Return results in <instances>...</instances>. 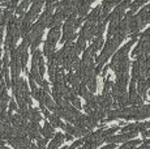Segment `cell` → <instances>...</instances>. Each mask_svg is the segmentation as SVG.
Instances as JSON below:
<instances>
[{
	"instance_id": "obj_4",
	"label": "cell",
	"mask_w": 150,
	"mask_h": 149,
	"mask_svg": "<svg viewBox=\"0 0 150 149\" xmlns=\"http://www.w3.org/2000/svg\"><path fill=\"white\" fill-rule=\"evenodd\" d=\"M26 133L30 140H38L41 137V127L35 123H28Z\"/></svg>"
},
{
	"instance_id": "obj_24",
	"label": "cell",
	"mask_w": 150,
	"mask_h": 149,
	"mask_svg": "<svg viewBox=\"0 0 150 149\" xmlns=\"http://www.w3.org/2000/svg\"><path fill=\"white\" fill-rule=\"evenodd\" d=\"M9 113H13V111H17L18 110V107H17V104H16V101L14 99H11L9 101Z\"/></svg>"
},
{
	"instance_id": "obj_12",
	"label": "cell",
	"mask_w": 150,
	"mask_h": 149,
	"mask_svg": "<svg viewBox=\"0 0 150 149\" xmlns=\"http://www.w3.org/2000/svg\"><path fill=\"white\" fill-rule=\"evenodd\" d=\"M103 45H105V39H103V35H99V37H94L93 38V43H91L90 47L93 48V51H98L100 50V48L103 47Z\"/></svg>"
},
{
	"instance_id": "obj_20",
	"label": "cell",
	"mask_w": 150,
	"mask_h": 149,
	"mask_svg": "<svg viewBox=\"0 0 150 149\" xmlns=\"http://www.w3.org/2000/svg\"><path fill=\"white\" fill-rule=\"evenodd\" d=\"M38 72H39V74L43 77V74H45V72H46V67H45V59H43V56L41 59L38 60Z\"/></svg>"
},
{
	"instance_id": "obj_3",
	"label": "cell",
	"mask_w": 150,
	"mask_h": 149,
	"mask_svg": "<svg viewBox=\"0 0 150 149\" xmlns=\"http://www.w3.org/2000/svg\"><path fill=\"white\" fill-rule=\"evenodd\" d=\"M149 88H150V73L146 77H141V79L136 82L137 94L145 99V94H146V92H148Z\"/></svg>"
},
{
	"instance_id": "obj_23",
	"label": "cell",
	"mask_w": 150,
	"mask_h": 149,
	"mask_svg": "<svg viewBox=\"0 0 150 149\" xmlns=\"http://www.w3.org/2000/svg\"><path fill=\"white\" fill-rule=\"evenodd\" d=\"M47 143H48V140H46L45 137H39L38 140H37V147L38 148H45L46 145H47Z\"/></svg>"
},
{
	"instance_id": "obj_33",
	"label": "cell",
	"mask_w": 150,
	"mask_h": 149,
	"mask_svg": "<svg viewBox=\"0 0 150 149\" xmlns=\"http://www.w3.org/2000/svg\"><path fill=\"white\" fill-rule=\"evenodd\" d=\"M0 58H1V48H0Z\"/></svg>"
},
{
	"instance_id": "obj_7",
	"label": "cell",
	"mask_w": 150,
	"mask_h": 149,
	"mask_svg": "<svg viewBox=\"0 0 150 149\" xmlns=\"http://www.w3.org/2000/svg\"><path fill=\"white\" fill-rule=\"evenodd\" d=\"M90 5H91V1H80L79 5H77V8H76L77 17L85 18V17L88 16V12L90 11Z\"/></svg>"
},
{
	"instance_id": "obj_26",
	"label": "cell",
	"mask_w": 150,
	"mask_h": 149,
	"mask_svg": "<svg viewBox=\"0 0 150 149\" xmlns=\"http://www.w3.org/2000/svg\"><path fill=\"white\" fill-rule=\"evenodd\" d=\"M115 147H116L115 144H107L106 147H102L100 149H115Z\"/></svg>"
},
{
	"instance_id": "obj_5",
	"label": "cell",
	"mask_w": 150,
	"mask_h": 149,
	"mask_svg": "<svg viewBox=\"0 0 150 149\" xmlns=\"http://www.w3.org/2000/svg\"><path fill=\"white\" fill-rule=\"evenodd\" d=\"M65 18H67V17L64 16V13H63L62 11H56V12L51 16V20H50V22H48L47 28L52 29V28H56V26H62V22L64 21Z\"/></svg>"
},
{
	"instance_id": "obj_15",
	"label": "cell",
	"mask_w": 150,
	"mask_h": 149,
	"mask_svg": "<svg viewBox=\"0 0 150 149\" xmlns=\"http://www.w3.org/2000/svg\"><path fill=\"white\" fill-rule=\"evenodd\" d=\"M141 140L140 139H133V140H129V141H127L125 144L123 145V147H120L119 149H134L137 147V145L141 144Z\"/></svg>"
},
{
	"instance_id": "obj_16",
	"label": "cell",
	"mask_w": 150,
	"mask_h": 149,
	"mask_svg": "<svg viewBox=\"0 0 150 149\" xmlns=\"http://www.w3.org/2000/svg\"><path fill=\"white\" fill-rule=\"evenodd\" d=\"M47 119H48V122H50V124L52 126V127H62V124H63V122L60 120V118H57L55 114H50V115L47 116Z\"/></svg>"
},
{
	"instance_id": "obj_1",
	"label": "cell",
	"mask_w": 150,
	"mask_h": 149,
	"mask_svg": "<svg viewBox=\"0 0 150 149\" xmlns=\"http://www.w3.org/2000/svg\"><path fill=\"white\" fill-rule=\"evenodd\" d=\"M124 38L125 37L119 33H115L112 37H107V39L105 41V45H103V50L100 51V55L96 58V74L100 73V70L103 68L105 63L110 59V56L116 53L117 47L124 41Z\"/></svg>"
},
{
	"instance_id": "obj_31",
	"label": "cell",
	"mask_w": 150,
	"mask_h": 149,
	"mask_svg": "<svg viewBox=\"0 0 150 149\" xmlns=\"http://www.w3.org/2000/svg\"><path fill=\"white\" fill-rule=\"evenodd\" d=\"M1 45H3V38H0V47H1Z\"/></svg>"
},
{
	"instance_id": "obj_32",
	"label": "cell",
	"mask_w": 150,
	"mask_h": 149,
	"mask_svg": "<svg viewBox=\"0 0 150 149\" xmlns=\"http://www.w3.org/2000/svg\"><path fill=\"white\" fill-rule=\"evenodd\" d=\"M3 149H11V148H8V147H3Z\"/></svg>"
},
{
	"instance_id": "obj_13",
	"label": "cell",
	"mask_w": 150,
	"mask_h": 149,
	"mask_svg": "<svg viewBox=\"0 0 150 149\" xmlns=\"http://www.w3.org/2000/svg\"><path fill=\"white\" fill-rule=\"evenodd\" d=\"M146 4V1L145 0H137V1H132V3H129V11L128 12H131L132 15H134V13L137 12L138 9H140L142 5H145Z\"/></svg>"
},
{
	"instance_id": "obj_29",
	"label": "cell",
	"mask_w": 150,
	"mask_h": 149,
	"mask_svg": "<svg viewBox=\"0 0 150 149\" xmlns=\"http://www.w3.org/2000/svg\"><path fill=\"white\" fill-rule=\"evenodd\" d=\"M142 136L144 137H150V130L149 131H145V132H142Z\"/></svg>"
},
{
	"instance_id": "obj_6",
	"label": "cell",
	"mask_w": 150,
	"mask_h": 149,
	"mask_svg": "<svg viewBox=\"0 0 150 149\" xmlns=\"http://www.w3.org/2000/svg\"><path fill=\"white\" fill-rule=\"evenodd\" d=\"M43 5H45V3H43V1H34L33 4H31L30 9L26 12V15L30 17L31 21H34V20L38 18V15H39V12L42 11Z\"/></svg>"
},
{
	"instance_id": "obj_19",
	"label": "cell",
	"mask_w": 150,
	"mask_h": 149,
	"mask_svg": "<svg viewBox=\"0 0 150 149\" xmlns=\"http://www.w3.org/2000/svg\"><path fill=\"white\" fill-rule=\"evenodd\" d=\"M85 43L86 42L85 41H82V39H80V38H77V42H74V47H76V50H77V53H82L83 50H85Z\"/></svg>"
},
{
	"instance_id": "obj_8",
	"label": "cell",
	"mask_w": 150,
	"mask_h": 149,
	"mask_svg": "<svg viewBox=\"0 0 150 149\" xmlns=\"http://www.w3.org/2000/svg\"><path fill=\"white\" fill-rule=\"evenodd\" d=\"M41 135H42L43 137H45L46 140L52 139V137L55 136V128H54L48 122H46L45 126H43V127L41 128Z\"/></svg>"
},
{
	"instance_id": "obj_25",
	"label": "cell",
	"mask_w": 150,
	"mask_h": 149,
	"mask_svg": "<svg viewBox=\"0 0 150 149\" xmlns=\"http://www.w3.org/2000/svg\"><path fill=\"white\" fill-rule=\"evenodd\" d=\"M83 143H85V140H83V137L82 139H79L77 141H74L73 144H72V148L73 149H77L79 147H81V145H83Z\"/></svg>"
},
{
	"instance_id": "obj_28",
	"label": "cell",
	"mask_w": 150,
	"mask_h": 149,
	"mask_svg": "<svg viewBox=\"0 0 150 149\" xmlns=\"http://www.w3.org/2000/svg\"><path fill=\"white\" fill-rule=\"evenodd\" d=\"M4 29H5V25L0 24V38H3V31H4Z\"/></svg>"
},
{
	"instance_id": "obj_21",
	"label": "cell",
	"mask_w": 150,
	"mask_h": 149,
	"mask_svg": "<svg viewBox=\"0 0 150 149\" xmlns=\"http://www.w3.org/2000/svg\"><path fill=\"white\" fill-rule=\"evenodd\" d=\"M41 42H42V37H41V38L34 39V41L31 42V45H30V50H31V53H33V51H35L37 48H38V46L41 45Z\"/></svg>"
},
{
	"instance_id": "obj_14",
	"label": "cell",
	"mask_w": 150,
	"mask_h": 149,
	"mask_svg": "<svg viewBox=\"0 0 150 149\" xmlns=\"http://www.w3.org/2000/svg\"><path fill=\"white\" fill-rule=\"evenodd\" d=\"M29 5H31V3L30 1H28V0H25V1H22V3H20L18 5H17V8L14 9V12L18 15V17L20 16H25V11H26V8L29 7Z\"/></svg>"
},
{
	"instance_id": "obj_18",
	"label": "cell",
	"mask_w": 150,
	"mask_h": 149,
	"mask_svg": "<svg viewBox=\"0 0 150 149\" xmlns=\"http://www.w3.org/2000/svg\"><path fill=\"white\" fill-rule=\"evenodd\" d=\"M120 22H110L108 24V30H107V37H112L117 31Z\"/></svg>"
},
{
	"instance_id": "obj_10",
	"label": "cell",
	"mask_w": 150,
	"mask_h": 149,
	"mask_svg": "<svg viewBox=\"0 0 150 149\" xmlns=\"http://www.w3.org/2000/svg\"><path fill=\"white\" fill-rule=\"evenodd\" d=\"M29 120H30V123H35V124H38V123L42 120L41 111H39L38 109L33 107V106L29 107Z\"/></svg>"
},
{
	"instance_id": "obj_2",
	"label": "cell",
	"mask_w": 150,
	"mask_h": 149,
	"mask_svg": "<svg viewBox=\"0 0 150 149\" xmlns=\"http://www.w3.org/2000/svg\"><path fill=\"white\" fill-rule=\"evenodd\" d=\"M137 133H133V132H125V133H119V135H112V136H108L107 139L105 140L107 144H115L116 145L117 143H123L125 144L127 141L129 140H133V137L136 136Z\"/></svg>"
},
{
	"instance_id": "obj_11",
	"label": "cell",
	"mask_w": 150,
	"mask_h": 149,
	"mask_svg": "<svg viewBox=\"0 0 150 149\" xmlns=\"http://www.w3.org/2000/svg\"><path fill=\"white\" fill-rule=\"evenodd\" d=\"M9 101H11V98H9V94H8V89H5L0 94V113H5Z\"/></svg>"
},
{
	"instance_id": "obj_9",
	"label": "cell",
	"mask_w": 150,
	"mask_h": 149,
	"mask_svg": "<svg viewBox=\"0 0 150 149\" xmlns=\"http://www.w3.org/2000/svg\"><path fill=\"white\" fill-rule=\"evenodd\" d=\"M64 143V133H55V136L52 137L51 143L48 144V148L47 149H59L60 145Z\"/></svg>"
},
{
	"instance_id": "obj_17",
	"label": "cell",
	"mask_w": 150,
	"mask_h": 149,
	"mask_svg": "<svg viewBox=\"0 0 150 149\" xmlns=\"http://www.w3.org/2000/svg\"><path fill=\"white\" fill-rule=\"evenodd\" d=\"M79 96L82 97V98H85V101L89 98V97L91 96V93L88 90V87H86L85 84H81L80 85V89H79Z\"/></svg>"
},
{
	"instance_id": "obj_30",
	"label": "cell",
	"mask_w": 150,
	"mask_h": 149,
	"mask_svg": "<svg viewBox=\"0 0 150 149\" xmlns=\"http://www.w3.org/2000/svg\"><path fill=\"white\" fill-rule=\"evenodd\" d=\"M145 144H148V145H150V140H146V141H145Z\"/></svg>"
},
{
	"instance_id": "obj_27",
	"label": "cell",
	"mask_w": 150,
	"mask_h": 149,
	"mask_svg": "<svg viewBox=\"0 0 150 149\" xmlns=\"http://www.w3.org/2000/svg\"><path fill=\"white\" fill-rule=\"evenodd\" d=\"M67 140V141H71V140H73V136H71V135H68V133H65L64 135V141Z\"/></svg>"
},
{
	"instance_id": "obj_34",
	"label": "cell",
	"mask_w": 150,
	"mask_h": 149,
	"mask_svg": "<svg viewBox=\"0 0 150 149\" xmlns=\"http://www.w3.org/2000/svg\"><path fill=\"white\" fill-rule=\"evenodd\" d=\"M37 149H46V148H38V147H37Z\"/></svg>"
},
{
	"instance_id": "obj_22",
	"label": "cell",
	"mask_w": 150,
	"mask_h": 149,
	"mask_svg": "<svg viewBox=\"0 0 150 149\" xmlns=\"http://www.w3.org/2000/svg\"><path fill=\"white\" fill-rule=\"evenodd\" d=\"M41 90H43L45 93H47V94H50V87H48V81H46V80H43V81L41 82Z\"/></svg>"
}]
</instances>
